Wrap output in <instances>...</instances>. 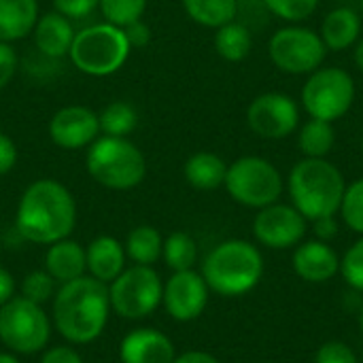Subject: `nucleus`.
I'll list each match as a JSON object with an SVG mask.
<instances>
[{"mask_svg": "<svg viewBox=\"0 0 363 363\" xmlns=\"http://www.w3.org/2000/svg\"><path fill=\"white\" fill-rule=\"evenodd\" d=\"M36 0H0V40H21L34 32L38 21Z\"/></svg>", "mask_w": 363, "mask_h": 363, "instance_id": "obj_22", "label": "nucleus"}, {"mask_svg": "<svg viewBox=\"0 0 363 363\" xmlns=\"http://www.w3.org/2000/svg\"><path fill=\"white\" fill-rule=\"evenodd\" d=\"M172 363H221L215 355L204 353V351H185L174 357Z\"/></svg>", "mask_w": 363, "mask_h": 363, "instance_id": "obj_43", "label": "nucleus"}, {"mask_svg": "<svg viewBox=\"0 0 363 363\" xmlns=\"http://www.w3.org/2000/svg\"><path fill=\"white\" fill-rule=\"evenodd\" d=\"M208 294L211 289L200 272L196 270L172 272V277L164 283L162 304L174 321L189 323L202 317V313L206 311Z\"/></svg>", "mask_w": 363, "mask_h": 363, "instance_id": "obj_14", "label": "nucleus"}, {"mask_svg": "<svg viewBox=\"0 0 363 363\" xmlns=\"http://www.w3.org/2000/svg\"><path fill=\"white\" fill-rule=\"evenodd\" d=\"M287 189L291 204L304 215V219L315 221L340 211L347 181L338 166L325 157H304L291 168Z\"/></svg>", "mask_w": 363, "mask_h": 363, "instance_id": "obj_3", "label": "nucleus"}, {"mask_svg": "<svg viewBox=\"0 0 363 363\" xmlns=\"http://www.w3.org/2000/svg\"><path fill=\"white\" fill-rule=\"evenodd\" d=\"M200 274L211 291L223 298H240L262 283L264 255L249 240H223L206 255Z\"/></svg>", "mask_w": 363, "mask_h": 363, "instance_id": "obj_4", "label": "nucleus"}, {"mask_svg": "<svg viewBox=\"0 0 363 363\" xmlns=\"http://www.w3.org/2000/svg\"><path fill=\"white\" fill-rule=\"evenodd\" d=\"M183 9L196 23L217 30L236 19L238 0H183Z\"/></svg>", "mask_w": 363, "mask_h": 363, "instance_id": "obj_26", "label": "nucleus"}, {"mask_svg": "<svg viewBox=\"0 0 363 363\" xmlns=\"http://www.w3.org/2000/svg\"><path fill=\"white\" fill-rule=\"evenodd\" d=\"M15 289H17V285H15L13 274L0 266V306H4L11 298H15Z\"/></svg>", "mask_w": 363, "mask_h": 363, "instance_id": "obj_42", "label": "nucleus"}, {"mask_svg": "<svg viewBox=\"0 0 363 363\" xmlns=\"http://www.w3.org/2000/svg\"><path fill=\"white\" fill-rule=\"evenodd\" d=\"M315 363H359L355 351L340 340H330L323 342L317 353H315Z\"/></svg>", "mask_w": 363, "mask_h": 363, "instance_id": "obj_35", "label": "nucleus"}, {"mask_svg": "<svg viewBox=\"0 0 363 363\" xmlns=\"http://www.w3.org/2000/svg\"><path fill=\"white\" fill-rule=\"evenodd\" d=\"M130 49L132 47L123 28L104 21L77 32L68 55L81 72L91 77H108L125 64Z\"/></svg>", "mask_w": 363, "mask_h": 363, "instance_id": "obj_6", "label": "nucleus"}, {"mask_svg": "<svg viewBox=\"0 0 363 363\" xmlns=\"http://www.w3.org/2000/svg\"><path fill=\"white\" fill-rule=\"evenodd\" d=\"M51 140L68 151L89 147L100 136V119L87 106L70 104L60 108L49 121Z\"/></svg>", "mask_w": 363, "mask_h": 363, "instance_id": "obj_15", "label": "nucleus"}, {"mask_svg": "<svg viewBox=\"0 0 363 363\" xmlns=\"http://www.w3.org/2000/svg\"><path fill=\"white\" fill-rule=\"evenodd\" d=\"M45 270L51 274V279L57 285L85 277L87 272L85 249L72 238H64L49 245L45 253Z\"/></svg>", "mask_w": 363, "mask_h": 363, "instance_id": "obj_19", "label": "nucleus"}, {"mask_svg": "<svg viewBox=\"0 0 363 363\" xmlns=\"http://www.w3.org/2000/svg\"><path fill=\"white\" fill-rule=\"evenodd\" d=\"M74 28L68 17L60 15L57 11L45 13L38 17L34 26V43L40 53L47 57H64L70 53L72 40H74Z\"/></svg>", "mask_w": 363, "mask_h": 363, "instance_id": "obj_20", "label": "nucleus"}, {"mask_svg": "<svg viewBox=\"0 0 363 363\" xmlns=\"http://www.w3.org/2000/svg\"><path fill=\"white\" fill-rule=\"evenodd\" d=\"M111 317L108 285L85 274L60 285L53 296L51 323L68 345H89L98 340Z\"/></svg>", "mask_w": 363, "mask_h": 363, "instance_id": "obj_2", "label": "nucleus"}, {"mask_svg": "<svg viewBox=\"0 0 363 363\" xmlns=\"http://www.w3.org/2000/svg\"><path fill=\"white\" fill-rule=\"evenodd\" d=\"M0 363H21L17 359V355L15 353H0Z\"/></svg>", "mask_w": 363, "mask_h": 363, "instance_id": "obj_45", "label": "nucleus"}, {"mask_svg": "<svg viewBox=\"0 0 363 363\" xmlns=\"http://www.w3.org/2000/svg\"><path fill=\"white\" fill-rule=\"evenodd\" d=\"M185 179L194 189L200 191H215L223 187L225 174H228V164L211 151H198L185 162Z\"/></svg>", "mask_w": 363, "mask_h": 363, "instance_id": "obj_23", "label": "nucleus"}, {"mask_svg": "<svg viewBox=\"0 0 363 363\" xmlns=\"http://www.w3.org/2000/svg\"><path fill=\"white\" fill-rule=\"evenodd\" d=\"M340 274L349 287L363 294V236H359L340 259Z\"/></svg>", "mask_w": 363, "mask_h": 363, "instance_id": "obj_34", "label": "nucleus"}, {"mask_svg": "<svg viewBox=\"0 0 363 363\" xmlns=\"http://www.w3.org/2000/svg\"><path fill=\"white\" fill-rule=\"evenodd\" d=\"M17 64H19V60H17V53L11 47V43L0 40V89H4L13 81V77L17 72Z\"/></svg>", "mask_w": 363, "mask_h": 363, "instance_id": "obj_37", "label": "nucleus"}, {"mask_svg": "<svg viewBox=\"0 0 363 363\" xmlns=\"http://www.w3.org/2000/svg\"><path fill=\"white\" fill-rule=\"evenodd\" d=\"M262 4L274 17H281L289 23H300L317 11L319 0H262Z\"/></svg>", "mask_w": 363, "mask_h": 363, "instance_id": "obj_33", "label": "nucleus"}, {"mask_svg": "<svg viewBox=\"0 0 363 363\" xmlns=\"http://www.w3.org/2000/svg\"><path fill=\"white\" fill-rule=\"evenodd\" d=\"M319 34L328 51H345L362 38V15L355 9L338 6L325 15Z\"/></svg>", "mask_w": 363, "mask_h": 363, "instance_id": "obj_21", "label": "nucleus"}, {"mask_svg": "<svg viewBox=\"0 0 363 363\" xmlns=\"http://www.w3.org/2000/svg\"><path fill=\"white\" fill-rule=\"evenodd\" d=\"M162 294L164 283L153 266L134 264L108 283L111 311L128 321H138L153 315L162 304Z\"/></svg>", "mask_w": 363, "mask_h": 363, "instance_id": "obj_9", "label": "nucleus"}, {"mask_svg": "<svg viewBox=\"0 0 363 363\" xmlns=\"http://www.w3.org/2000/svg\"><path fill=\"white\" fill-rule=\"evenodd\" d=\"M51 319L40 304L21 296L0 306V342L15 355H34L47 349Z\"/></svg>", "mask_w": 363, "mask_h": 363, "instance_id": "obj_8", "label": "nucleus"}, {"mask_svg": "<svg viewBox=\"0 0 363 363\" xmlns=\"http://www.w3.org/2000/svg\"><path fill=\"white\" fill-rule=\"evenodd\" d=\"M362 153H363V132H362Z\"/></svg>", "mask_w": 363, "mask_h": 363, "instance_id": "obj_47", "label": "nucleus"}, {"mask_svg": "<svg viewBox=\"0 0 363 363\" xmlns=\"http://www.w3.org/2000/svg\"><path fill=\"white\" fill-rule=\"evenodd\" d=\"M162 259L172 272L194 270L198 262V245L187 232H172L164 238Z\"/></svg>", "mask_w": 363, "mask_h": 363, "instance_id": "obj_28", "label": "nucleus"}, {"mask_svg": "<svg viewBox=\"0 0 363 363\" xmlns=\"http://www.w3.org/2000/svg\"><path fill=\"white\" fill-rule=\"evenodd\" d=\"M100 0H53V6L60 15L68 19H83L98 9Z\"/></svg>", "mask_w": 363, "mask_h": 363, "instance_id": "obj_36", "label": "nucleus"}, {"mask_svg": "<svg viewBox=\"0 0 363 363\" xmlns=\"http://www.w3.org/2000/svg\"><path fill=\"white\" fill-rule=\"evenodd\" d=\"M174 357V342L153 328L132 330L119 345L121 363H172Z\"/></svg>", "mask_w": 363, "mask_h": 363, "instance_id": "obj_17", "label": "nucleus"}, {"mask_svg": "<svg viewBox=\"0 0 363 363\" xmlns=\"http://www.w3.org/2000/svg\"><path fill=\"white\" fill-rule=\"evenodd\" d=\"M100 132L104 136H121L125 138L128 134H132L138 125V115L136 108L128 102H111L106 104L100 113Z\"/></svg>", "mask_w": 363, "mask_h": 363, "instance_id": "obj_29", "label": "nucleus"}, {"mask_svg": "<svg viewBox=\"0 0 363 363\" xmlns=\"http://www.w3.org/2000/svg\"><path fill=\"white\" fill-rule=\"evenodd\" d=\"M359 330H362V334H363V308H362V313H359Z\"/></svg>", "mask_w": 363, "mask_h": 363, "instance_id": "obj_46", "label": "nucleus"}, {"mask_svg": "<svg viewBox=\"0 0 363 363\" xmlns=\"http://www.w3.org/2000/svg\"><path fill=\"white\" fill-rule=\"evenodd\" d=\"M40 363H85L83 357L72 349V347H66V345H60V347H51V349H45Z\"/></svg>", "mask_w": 363, "mask_h": 363, "instance_id": "obj_39", "label": "nucleus"}, {"mask_svg": "<svg viewBox=\"0 0 363 363\" xmlns=\"http://www.w3.org/2000/svg\"><path fill=\"white\" fill-rule=\"evenodd\" d=\"M55 281L51 279V274L47 272V270H34V272H30V274H26L23 277V281H21V298H26V300H30V302H34V304H40V306H45L47 302H51L53 300V296H55Z\"/></svg>", "mask_w": 363, "mask_h": 363, "instance_id": "obj_32", "label": "nucleus"}, {"mask_svg": "<svg viewBox=\"0 0 363 363\" xmlns=\"http://www.w3.org/2000/svg\"><path fill=\"white\" fill-rule=\"evenodd\" d=\"M355 100V81L345 68H317L302 87V104L313 119L334 123L345 117Z\"/></svg>", "mask_w": 363, "mask_h": 363, "instance_id": "obj_10", "label": "nucleus"}, {"mask_svg": "<svg viewBox=\"0 0 363 363\" xmlns=\"http://www.w3.org/2000/svg\"><path fill=\"white\" fill-rule=\"evenodd\" d=\"M125 255L138 266H153L162 257L164 238L153 225H136L125 238Z\"/></svg>", "mask_w": 363, "mask_h": 363, "instance_id": "obj_24", "label": "nucleus"}, {"mask_svg": "<svg viewBox=\"0 0 363 363\" xmlns=\"http://www.w3.org/2000/svg\"><path fill=\"white\" fill-rule=\"evenodd\" d=\"M125 247L115 236H98L85 249L89 277L111 283L125 270Z\"/></svg>", "mask_w": 363, "mask_h": 363, "instance_id": "obj_18", "label": "nucleus"}, {"mask_svg": "<svg viewBox=\"0 0 363 363\" xmlns=\"http://www.w3.org/2000/svg\"><path fill=\"white\" fill-rule=\"evenodd\" d=\"M306 219L294 204L274 202L257 211L253 219L255 240L272 251H285L298 247L306 236Z\"/></svg>", "mask_w": 363, "mask_h": 363, "instance_id": "obj_13", "label": "nucleus"}, {"mask_svg": "<svg viewBox=\"0 0 363 363\" xmlns=\"http://www.w3.org/2000/svg\"><path fill=\"white\" fill-rule=\"evenodd\" d=\"M215 51L225 60V62H242L253 47V36L251 30L240 23V21H230L221 28L215 30Z\"/></svg>", "mask_w": 363, "mask_h": 363, "instance_id": "obj_25", "label": "nucleus"}, {"mask_svg": "<svg viewBox=\"0 0 363 363\" xmlns=\"http://www.w3.org/2000/svg\"><path fill=\"white\" fill-rule=\"evenodd\" d=\"M355 64H357V68L363 72V36L357 40V45H355Z\"/></svg>", "mask_w": 363, "mask_h": 363, "instance_id": "obj_44", "label": "nucleus"}, {"mask_svg": "<svg viewBox=\"0 0 363 363\" xmlns=\"http://www.w3.org/2000/svg\"><path fill=\"white\" fill-rule=\"evenodd\" d=\"M268 55L281 72L311 74L323 64L328 47L319 32L304 26H285L270 36Z\"/></svg>", "mask_w": 363, "mask_h": 363, "instance_id": "obj_11", "label": "nucleus"}, {"mask_svg": "<svg viewBox=\"0 0 363 363\" xmlns=\"http://www.w3.org/2000/svg\"><path fill=\"white\" fill-rule=\"evenodd\" d=\"M336 143V132L330 121L308 119L298 134V147L304 157H325Z\"/></svg>", "mask_w": 363, "mask_h": 363, "instance_id": "obj_27", "label": "nucleus"}, {"mask_svg": "<svg viewBox=\"0 0 363 363\" xmlns=\"http://www.w3.org/2000/svg\"><path fill=\"white\" fill-rule=\"evenodd\" d=\"M17 164V145L11 136L0 132V177L9 174Z\"/></svg>", "mask_w": 363, "mask_h": 363, "instance_id": "obj_38", "label": "nucleus"}, {"mask_svg": "<svg viewBox=\"0 0 363 363\" xmlns=\"http://www.w3.org/2000/svg\"><path fill=\"white\" fill-rule=\"evenodd\" d=\"M223 187L234 202L259 211L279 202L285 183L272 162L257 155H245L228 166Z\"/></svg>", "mask_w": 363, "mask_h": 363, "instance_id": "obj_7", "label": "nucleus"}, {"mask_svg": "<svg viewBox=\"0 0 363 363\" xmlns=\"http://www.w3.org/2000/svg\"><path fill=\"white\" fill-rule=\"evenodd\" d=\"M85 166L96 183L113 191L134 189L147 174L143 151L121 136H98L89 145Z\"/></svg>", "mask_w": 363, "mask_h": 363, "instance_id": "obj_5", "label": "nucleus"}, {"mask_svg": "<svg viewBox=\"0 0 363 363\" xmlns=\"http://www.w3.org/2000/svg\"><path fill=\"white\" fill-rule=\"evenodd\" d=\"M294 272L306 283H328L340 272V257L332 249L330 242L323 240H306L300 242L291 255Z\"/></svg>", "mask_w": 363, "mask_h": 363, "instance_id": "obj_16", "label": "nucleus"}, {"mask_svg": "<svg viewBox=\"0 0 363 363\" xmlns=\"http://www.w3.org/2000/svg\"><path fill=\"white\" fill-rule=\"evenodd\" d=\"M313 230H315V236L317 240H323V242H330L338 236V221H336V215L332 217H321V219H315L313 221Z\"/></svg>", "mask_w": 363, "mask_h": 363, "instance_id": "obj_41", "label": "nucleus"}, {"mask_svg": "<svg viewBox=\"0 0 363 363\" xmlns=\"http://www.w3.org/2000/svg\"><path fill=\"white\" fill-rule=\"evenodd\" d=\"M247 123L253 134L266 140L291 136L300 123L298 102L281 91L259 94L247 108Z\"/></svg>", "mask_w": 363, "mask_h": 363, "instance_id": "obj_12", "label": "nucleus"}, {"mask_svg": "<svg viewBox=\"0 0 363 363\" xmlns=\"http://www.w3.org/2000/svg\"><path fill=\"white\" fill-rule=\"evenodd\" d=\"M123 32H125V36H128L130 47H136V49H138V47H147V45L151 43V30H149V26H147L143 19H138V21L125 26Z\"/></svg>", "mask_w": 363, "mask_h": 363, "instance_id": "obj_40", "label": "nucleus"}, {"mask_svg": "<svg viewBox=\"0 0 363 363\" xmlns=\"http://www.w3.org/2000/svg\"><path fill=\"white\" fill-rule=\"evenodd\" d=\"M338 213L349 230L363 236V179L347 185Z\"/></svg>", "mask_w": 363, "mask_h": 363, "instance_id": "obj_31", "label": "nucleus"}, {"mask_svg": "<svg viewBox=\"0 0 363 363\" xmlns=\"http://www.w3.org/2000/svg\"><path fill=\"white\" fill-rule=\"evenodd\" d=\"M98 6L108 23L125 28L145 15L147 0H100Z\"/></svg>", "mask_w": 363, "mask_h": 363, "instance_id": "obj_30", "label": "nucleus"}, {"mask_svg": "<svg viewBox=\"0 0 363 363\" xmlns=\"http://www.w3.org/2000/svg\"><path fill=\"white\" fill-rule=\"evenodd\" d=\"M362 13H363V0H362Z\"/></svg>", "mask_w": 363, "mask_h": 363, "instance_id": "obj_48", "label": "nucleus"}, {"mask_svg": "<svg viewBox=\"0 0 363 363\" xmlns=\"http://www.w3.org/2000/svg\"><path fill=\"white\" fill-rule=\"evenodd\" d=\"M17 232L34 245H53L70 238L77 225V202L70 189L55 179H38L26 187L15 215Z\"/></svg>", "mask_w": 363, "mask_h": 363, "instance_id": "obj_1", "label": "nucleus"}]
</instances>
